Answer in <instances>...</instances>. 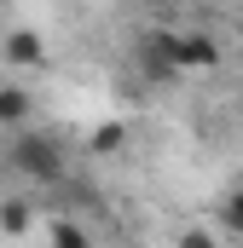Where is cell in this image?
I'll list each match as a JSON object with an SVG mask.
<instances>
[{
  "instance_id": "1",
  "label": "cell",
  "mask_w": 243,
  "mask_h": 248,
  "mask_svg": "<svg viewBox=\"0 0 243 248\" xmlns=\"http://www.w3.org/2000/svg\"><path fill=\"white\" fill-rule=\"evenodd\" d=\"M12 162H17V173H29V185H52L64 173V150L52 139H41V133H23L12 144Z\"/></svg>"
},
{
  "instance_id": "2",
  "label": "cell",
  "mask_w": 243,
  "mask_h": 248,
  "mask_svg": "<svg viewBox=\"0 0 243 248\" xmlns=\"http://www.w3.org/2000/svg\"><path fill=\"white\" fill-rule=\"evenodd\" d=\"M220 46L214 35H174V69H214Z\"/></svg>"
},
{
  "instance_id": "3",
  "label": "cell",
  "mask_w": 243,
  "mask_h": 248,
  "mask_svg": "<svg viewBox=\"0 0 243 248\" xmlns=\"http://www.w3.org/2000/svg\"><path fill=\"white\" fill-rule=\"evenodd\" d=\"M23 122H29V93L0 81V127H23Z\"/></svg>"
},
{
  "instance_id": "4",
  "label": "cell",
  "mask_w": 243,
  "mask_h": 248,
  "mask_svg": "<svg viewBox=\"0 0 243 248\" xmlns=\"http://www.w3.org/2000/svg\"><path fill=\"white\" fill-rule=\"evenodd\" d=\"M41 52H47V46H41L35 29H12V35H6V58L12 63H41Z\"/></svg>"
},
{
  "instance_id": "5",
  "label": "cell",
  "mask_w": 243,
  "mask_h": 248,
  "mask_svg": "<svg viewBox=\"0 0 243 248\" xmlns=\"http://www.w3.org/2000/svg\"><path fill=\"white\" fill-rule=\"evenodd\" d=\"M47 248H93V243H87V231L75 219H52L47 225Z\"/></svg>"
},
{
  "instance_id": "6",
  "label": "cell",
  "mask_w": 243,
  "mask_h": 248,
  "mask_svg": "<svg viewBox=\"0 0 243 248\" xmlns=\"http://www.w3.org/2000/svg\"><path fill=\"white\" fill-rule=\"evenodd\" d=\"M29 219H35V214H29V202H6V208H0V231H6V237H23V231H29Z\"/></svg>"
},
{
  "instance_id": "7",
  "label": "cell",
  "mask_w": 243,
  "mask_h": 248,
  "mask_svg": "<svg viewBox=\"0 0 243 248\" xmlns=\"http://www.w3.org/2000/svg\"><path fill=\"white\" fill-rule=\"evenodd\" d=\"M220 225H226L232 237H243V190H232V196L220 202Z\"/></svg>"
},
{
  "instance_id": "8",
  "label": "cell",
  "mask_w": 243,
  "mask_h": 248,
  "mask_svg": "<svg viewBox=\"0 0 243 248\" xmlns=\"http://www.w3.org/2000/svg\"><path fill=\"white\" fill-rule=\"evenodd\" d=\"M174 248H220V243H214V231L191 225V231H180V243H174Z\"/></svg>"
},
{
  "instance_id": "9",
  "label": "cell",
  "mask_w": 243,
  "mask_h": 248,
  "mask_svg": "<svg viewBox=\"0 0 243 248\" xmlns=\"http://www.w3.org/2000/svg\"><path fill=\"white\" fill-rule=\"evenodd\" d=\"M122 144V127L110 122V127H99V133H93V150H116Z\"/></svg>"
}]
</instances>
